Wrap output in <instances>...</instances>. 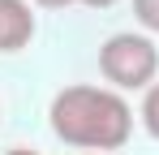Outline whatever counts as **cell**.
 I'll list each match as a JSON object with an SVG mask.
<instances>
[{
  "label": "cell",
  "mask_w": 159,
  "mask_h": 155,
  "mask_svg": "<svg viewBox=\"0 0 159 155\" xmlns=\"http://www.w3.org/2000/svg\"><path fill=\"white\" fill-rule=\"evenodd\" d=\"M78 4H86V9H112L116 0H78Z\"/></svg>",
  "instance_id": "52a82bcc"
},
{
  "label": "cell",
  "mask_w": 159,
  "mask_h": 155,
  "mask_svg": "<svg viewBox=\"0 0 159 155\" xmlns=\"http://www.w3.org/2000/svg\"><path fill=\"white\" fill-rule=\"evenodd\" d=\"M52 134L78 151H120L133 134V108L112 86H65L48 108Z\"/></svg>",
  "instance_id": "6da1fadb"
},
{
  "label": "cell",
  "mask_w": 159,
  "mask_h": 155,
  "mask_svg": "<svg viewBox=\"0 0 159 155\" xmlns=\"http://www.w3.org/2000/svg\"><path fill=\"white\" fill-rule=\"evenodd\" d=\"M39 9H65V4H78V0H34Z\"/></svg>",
  "instance_id": "8992f818"
},
{
  "label": "cell",
  "mask_w": 159,
  "mask_h": 155,
  "mask_svg": "<svg viewBox=\"0 0 159 155\" xmlns=\"http://www.w3.org/2000/svg\"><path fill=\"white\" fill-rule=\"evenodd\" d=\"M138 116H142L146 134L159 142V82H155V86H146V95H142V112H138Z\"/></svg>",
  "instance_id": "277c9868"
},
{
  "label": "cell",
  "mask_w": 159,
  "mask_h": 155,
  "mask_svg": "<svg viewBox=\"0 0 159 155\" xmlns=\"http://www.w3.org/2000/svg\"><path fill=\"white\" fill-rule=\"evenodd\" d=\"M133 17L146 26L151 35H159V0H133Z\"/></svg>",
  "instance_id": "5b68a950"
},
{
  "label": "cell",
  "mask_w": 159,
  "mask_h": 155,
  "mask_svg": "<svg viewBox=\"0 0 159 155\" xmlns=\"http://www.w3.org/2000/svg\"><path fill=\"white\" fill-rule=\"evenodd\" d=\"M34 39V13L26 0H0V52H22Z\"/></svg>",
  "instance_id": "3957f363"
},
{
  "label": "cell",
  "mask_w": 159,
  "mask_h": 155,
  "mask_svg": "<svg viewBox=\"0 0 159 155\" xmlns=\"http://www.w3.org/2000/svg\"><path fill=\"white\" fill-rule=\"evenodd\" d=\"M99 73L112 82V91H146L159 82V48L146 35L120 30L99 48Z\"/></svg>",
  "instance_id": "7a4b0ae2"
},
{
  "label": "cell",
  "mask_w": 159,
  "mask_h": 155,
  "mask_svg": "<svg viewBox=\"0 0 159 155\" xmlns=\"http://www.w3.org/2000/svg\"><path fill=\"white\" fill-rule=\"evenodd\" d=\"M4 155H39V151H30V147H13V151H4Z\"/></svg>",
  "instance_id": "ba28073f"
}]
</instances>
